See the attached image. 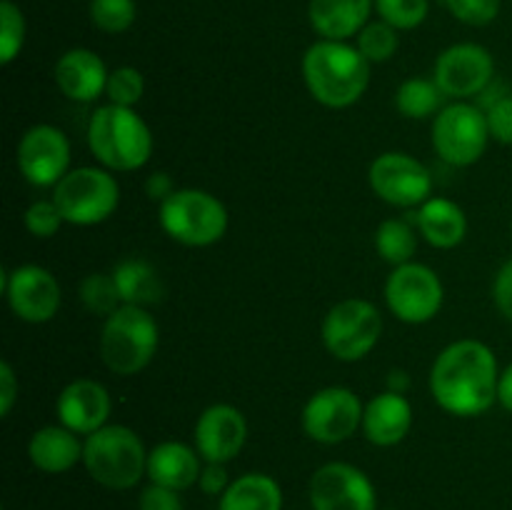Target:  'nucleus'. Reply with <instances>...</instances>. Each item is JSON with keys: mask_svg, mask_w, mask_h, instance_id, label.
Returning <instances> with one entry per match:
<instances>
[{"mask_svg": "<svg viewBox=\"0 0 512 510\" xmlns=\"http://www.w3.org/2000/svg\"><path fill=\"white\" fill-rule=\"evenodd\" d=\"M493 298L500 313L512 323V260H508V263L498 270V275H495Z\"/></svg>", "mask_w": 512, "mask_h": 510, "instance_id": "58836bf2", "label": "nucleus"}, {"mask_svg": "<svg viewBox=\"0 0 512 510\" xmlns=\"http://www.w3.org/2000/svg\"><path fill=\"white\" fill-rule=\"evenodd\" d=\"M418 228L433 248H455L465 240L468 218L458 203L448 198H428L420 205Z\"/></svg>", "mask_w": 512, "mask_h": 510, "instance_id": "b1692460", "label": "nucleus"}, {"mask_svg": "<svg viewBox=\"0 0 512 510\" xmlns=\"http://www.w3.org/2000/svg\"><path fill=\"white\" fill-rule=\"evenodd\" d=\"M143 93H145V80L138 68L123 65V68L110 70L108 85H105V95H108L110 103L133 108L135 103H140Z\"/></svg>", "mask_w": 512, "mask_h": 510, "instance_id": "72a5a7b5", "label": "nucleus"}, {"mask_svg": "<svg viewBox=\"0 0 512 510\" xmlns=\"http://www.w3.org/2000/svg\"><path fill=\"white\" fill-rule=\"evenodd\" d=\"M70 143L55 125L40 123L25 130L18 143V168L30 185L50 188L70 173Z\"/></svg>", "mask_w": 512, "mask_h": 510, "instance_id": "4468645a", "label": "nucleus"}, {"mask_svg": "<svg viewBox=\"0 0 512 510\" xmlns=\"http://www.w3.org/2000/svg\"><path fill=\"white\" fill-rule=\"evenodd\" d=\"M375 0H310V25L323 40H348L368 25Z\"/></svg>", "mask_w": 512, "mask_h": 510, "instance_id": "412c9836", "label": "nucleus"}, {"mask_svg": "<svg viewBox=\"0 0 512 510\" xmlns=\"http://www.w3.org/2000/svg\"><path fill=\"white\" fill-rule=\"evenodd\" d=\"M63 223L65 218L53 198L35 200V203L25 210V228H28L35 238H53Z\"/></svg>", "mask_w": 512, "mask_h": 510, "instance_id": "f704fd0d", "label": "nucleus"}, {"mask_svg": "<svg viewBox=\"0 0 512 510\" xmlns=\"http://www.w3.org/2000/svg\"><path fill=\"white\" fill-rule=\"evenodd\" d=\"M485 118H488L490 138H495L503 145H512V95L508 93L498 103L490 105L485 110Z\"/></svg>", "mask_w": 512, "mask_h": 510, "instance_id": "e433bc0d", "label": "nucleus"}, {"mask_svg": "<svg viewBox=\"0 0 512 510\" xmlns=\"http://www.w3.org/2000/svg\"><path fill=\"white\" fill-rule=\"evenodd\" d=\"M428 0H375L380 20L395 30H413L428 18Z\"/></svg>", "mask_w": 512, "mask_h": 510, "instance_id": "473e14b6", "label": "nucleus"}, {"mask_svg": "<svg viewBox=\"0 0 512 510\" xmlns=\"http://www.w3.org/2000/svg\"><path fill=\"white\" fill-rule=\"evenodd\" d=\"M88 145L105 168L130 173L150 160L153 135L133 108L108 103L90 115Z\"/></svg>", "mask_w": 512, "mask_h": 510, "instance_id": "7ed1b4c3", "label": "nucleus"}, {"mask_svg": "<svg viewBox=\"0 0 512 510\" xmlns=\"http://www.w3.org/2000/svg\"><path fill=\"white\" fill-rule=\"evenodd\" d=\"M313 510H375V488L368 475L350 463H328L310 480Z\"/></svg>", "mask_w": 512, "mask_h": 510, "instance_id": "dca6fc26", "label": "nucleus"}, {"mask_svg": "<svg viewBox=\"0 0 512 510\" xmlns=\"http://www.w3.org/2000/svg\"><path fill=\"white\" fill-rule=\"evenodd\" d=\"M198 450L188 448L178 440L155 445L148 453V478L155 485H165L173 490H188L200 480V458Z\"/></svg>", "mask_w": 512, "mask_h": 510, "instance_id": "4be33fe9", "label": "nucleus"}, {"mask_svg": "<svg viewBox=\"0 0 512 510\" xmlns=\"http://www.w3.org/2000/svg\"><path fill=\"white\" fill-rule=\"evenodd\" d=\"M245 440H248V423L235 405H210L195 423V450L208 463L225 465L243 450Z\"/></svg>", "mask_w": 512, "mask_h": 510, "instance_id": "f3484780", "label": "nucleus"}, {"mask_svg": "<svg viewBox=\"0 0 512 510\" xmlns=\"http://www.w3.org/2000/svg\"><path fill=\"white\" fill-rule=\"evenodd\" d=\"M498 403L512 413V363L500 373L498 380Z\"/></svg>", "mask_w": 512, "mask_h": 510, "instance_id": "37998d69", "label": "nucleus"}, {"mask_svg": "<svg viewBox=\"0 0 512 510\" xmlns=\"http://www.w3.org/2000/svg\"><path fill=\"white\" fill-rule=\"evenodd\" d=\"M375 250L380 253V258L393 263L395 268L405 263H413V255L415 250H418L415 230L410 228L405 220H385V223H380L378 230H375Z\"/></svg>", "mask_w": 512, "mask_h": 510, "instance_id": "cd10ccee", "label": "nucleus"}, {"mask_svg": "<svg viewBox=\"0 0 512 510\" xmlns=\"http://www.w3.org/2000/svg\"><path fill=\"white\" fill-rule=\"evenodd\" d=\"M490 128L485 110L473 103H453L433 120V148L445 163L473 165L488 148Z\"/></svg>", "mask_w": 512, "mask_h": 510, "instance_id": "1a4fd4ad", "label": "nucleus"}, {"mask_svg": "<svg viewBox=\"0 0 512 510\" xmlns=\"http://www.w3.org/2000/svg\"><path fill=\"white\" fill-rule=\"evenodd\" d=\"M135 0H90V18L103 33H125L135 23Z\"/></svg>", "mask_w": 512, "mask_h": 510, "instance_id": "7c9ffc66", "label": "nucleus"}, {"mask_svg": "<svg viewBox=\"0 0 512 510\" xmlns=\"http://www.w3.org/2000/svg\"><path fill=\"white\" fill-rule=\"evenodd\" d=\"M445 5L460 23L475 25V28L493 23L500 13V0H445Z\"/></svg>", "mask_w": 512, "mask_h": 510, "instance_id": "c9c22d12", "label": "nucleus"}, {"mask_svg": "<svg viewBox=\"0 0 512 510\" xmlns=\"http://www.w3.org/2000/svg\"><path fill=\"white\" fill-rule=\"evenodd\" d=\"M108 68L98 53L88 48H73L55 63V83L65 98L75 103H93L108 85Z\"/></svg>", "mask_w": 512, "mask_h": 510, "instance_id": "6ab92c4d", "label": "nucleus"}, {"mask_svg": "<svg viewBox=\"0 0 512 510\" xmlns=\"http://www.w3.org/2000/svg\"><path fill=\"white\" fill-rule=\"evenodd\" d=\"M443 298V283L435 270L423 263L398 265L385 283V303L390 313L410 325L433 320L443 308Z\"/></svg>", "mask_w": 512, "mask_h": 510, "instance_id": "9d476101", "label": "nucleus"}, {"mask_svg": "<svg viewBox=\"0 0 512 510\" xmlns=\"http://www.w3.org/2000/svg\"><path fill=\"white\" fill-rule=\"evenodd\" d=\"M323 343L343 363L363 360L383 335V315L373 303L360 298L340 300L323 320Z\"/></svg>", "mask_w": 512, "mask_h": 510, "instance_id": "6e6552de", "label": "nucleus"}, {"mask_svg": "<svg viewBox=\"0 0 512 510\" xmlns=\"http://www.w3.org/2000/svg\"><path fill=\"white\" fill-rule=\"evenodd\" d=\"M55 205L65 223L98 225L115 213L120 203L118 180L103 168L70 170L53 188Z\"/></svg>", "mask_w": 512, "mask_h": 510, "instance_id": "0eeeda50", "label": "nucleus"}, {"mask_svg": "<svg viewBox=\"0 0 512 510\" xmlns=\"http://www.w3.org/2000/svg\"><path fill=\"white\" fill-rule=\"evenodd\" d=\"M138 505L140 510H183V500H180L178 490L155 483L140 493Z\"/></svg>", "mask_w": 512, "mask_h": 510, "instance_id": "4c0bfd02", "label": "nucleus"}, {"mask_svg": "<svg viewBox=\"0 0 512 510\" xmlns=\"http://www.w3.org/2000/svg\"><path fill=\"white\" fill-rule=\"evenodd\" d=\"M160 225L178 243L205 248L218 243L228 230V210L215 195L198 188L175 190L160 205Z\"/></svg>", "mask_w": 512, "mask_h": 510, "instance_id": "423d86ee", "label": "nucleus"}, {"mask_svg": "<svg viewBox=\"0 0 512 510\" xmlns=\"http://www.w3.org/2000/svg\"><path fill=\"white\" fill-rule=\"evenodd\" d=\"M410 425H413V408L403 393L385 390L365 405L363 433L373 445L380 448L398 445L410 433Z\"/></svg>", "mask_w": 512, "mask_h": 510, "instance_id": "aec40b11", "label": "nucleus"}, {"mask_svg": "<svg viewBox=\"0 0 512 510\" xmlns=\"http://www.w3.org/2000/svg\"><path fill=\"white\" fill-rule=\"evenodd\" d=\"M363 403L350 388L330 385L318 390L303 408V430L315 443L335 445L363 425Z\"/></svg>", "mask_w": 512, "mask_h": 510, "instance_id": "9b49d317", "label": "nucleus"}, {"mask_svg": "<svg viewBox=\"0 0 512 510\" xmlns=\"http://www.w3.org/2000/svg\"><path fill=\"white\" fill-rule=\"evenodd\" d=\"M15 400H18V378H15L13 368L8 360L0 363V415H10Z\"/></svg>", "mask_w": 512, "mask_h": 510, "instance_id": "ea45409f", "label": "nucleus"}, {"mask_svg": "<svg viewBox=\"0 0 512 510\" xmlns=\"http://www.w3.org/2000/svg\"><path fill=\"white\" fill-rule=\"evenodd\" d=\"M145 193L153 203L163 205L170 195L175 193V183L168 173H153L148 180H145Z\"/></svg>", "mask_w": 512, "mask_h": 510, "instance_id": "79ce46f5", "label": "nucleus"}, {"mask_svg": "<svg viewBox=\"0 0 512 510\" xmlns=\"http://www.w3.org/2000/svg\"><path fill=\"white\" fill-rule=\"evenodd\" d=\"M445 93L435 80L425 78H410L395 93V108L410 120H423L430 118L440 110L443 105Z\"/></svg>", "mask_w": 512, "mask_h": 510, "instance_id": "bb28decb", "label": "nucleus"}, {"mask_svg": "<svg viewBox=\"0 0 512 510\" xmlns=\"http://www.w3.org/2000/svg\"><path fill=\"white\" fill-rule=\"evenodd\" d=\"M493 55L475 43H458L435 60V83L450 98H475L493 83Z\"/></svg>", "mask_w": 512, "mask_h": 510, "instance_id": "2eb2a0df", "label": "nucleus"}, {"mask_svg": "<svg viewBox=\"0 0 512 510\" xmlns=\"http://www.w3.org/2000/svg\"><path fill=\"white\" fill-rule=\"evenodd\" d=\"M160 333L153 315L140 305H120L100 333V358L115 375H135L153 360Z\"/></svg>", "mask_w": 512, "mask_h": 510, "instance_id": "39448f33", "label": "nucleus"}, {"mask_svg": "<svg viewBox=\"0 0 512 510\" xmlns=\"http://www.w3.org/2000/svg\"><path fill=\"white\" fill-rule=\"evenodd\" d=\"M55 410H58L60 425L78 435H90L108 423L110 395L98 380L80 378L65 385L63 393L58 395Z\"/></svg>", "mask_w": 512, "mask_h": 510, "instance_id": "a211bd4d", "label": "nucleus"}, {"mask_svg": "<svg viewBox=\"0 0 512 510\" xmlns=\"http://www.w3.org/2000/svg\"><path fill=\"white\" fill-rule=\"evenodd\" d=\"M358 50L365 55L368 63H385L398 50V30L385 20L368 23L358 33Z\"/></svg>", "mask_w": 512, "mask_h": 510, "instance_id": "c756f323", "label": "nucleus"}, {"mask_svg": "<svg viewBox=\"0 0 512 510\" xmlns=\"http://www.w3.org/2000/svg\"><path fill=\"white\" fill-rule=\"evenodd\" d=\"M283 490L270 475L248 473L228 485L220 495L218 510H280Z\"/></svg>", "mask_w": 512, "mask_h": 510, "instance_id": "a878e982", "label": "nucleus"}, {"mask_svg": "<svg viewBox=\"0 0 512 510\" xmlns=\"http://www.w3.org/2000/svg\"><path fill=\"white\" fill-rule=\"evenodd\" d=\"M303 78L318 103L348 108L368 90L370 63L345 40H318L303 58Z\"/></svg>", "mask_w": 512, "mask_h": 510, "instance_id": "f03ea898", "label": "nucleus"}, {"mask_svg": "<svg viewBox=\"0 0 512 510\" xmlns=\"http://www.w3.org/2000/svg\"><path fill=\"white\" fill-rule=\"evenodd\" d=\"M83 463L95 483L110 490H128L148 473V453L135 430L125 425H103L85 435Z\"/></svg>", "mask_w": 512, "mask_h": 510, "instance_id": "20e7f679", "label": "nucleus"}, {"mask_svg": "<svg viewBox=\"0 0 512 510\" xmlns=\"http://www.w3.org/2000/svg\"><path fill=\"white\" fill-rule=\"evenodd\" d=\"M25 43V18L13 0L0 3V63L10 65Z\"/></svg>", "mask_w": 512, "mask_h": 510, "instance_id": "2f4dec72", "label": "nucleus"}, {"mask_svg": "<svg viewBox=\"0 0 512 510\" xmlns=\"http://www.w3.org/2000/svg\"><path fill=\"white\" fill-rule=\"evenodd\" d=\"M200 490L208 495H223L228 490V470L223 463H208L200 473Z\"/></svg>", "mask_w": 512, "mask_h": 510, "instance_id": "a19ab883", "label": "nucleus"}, {"mask_svg": "<svg viewBox=\"0 0 512 510\" xmlns=\"http://www.w3.org/2000/svg\"><path fill=\"white\" fill-rule=\"evenodd\" d=\"M0 285L5 290L10 310L25 323H48L60 310V283L50 270L40 265H18L3 270Z\"/></svg>", "mask_w": 512, "mask_h": 510, "instance_id": "ddd939ff", "label": "nucleus"}, {"mask_svg": "<svg viewBox=\"0 0 512 510\" xmlns=\"http://www.w3.org/2000/svg\"><path fill=\"white\" fill-rule=\"evenodd\" d=\"M410 388V375L405 373V370H390L388 375V390H393V393H408Z\"/></svg>", "mask_w": 512, "mask_h": 510, "instance_id": "c03bdc74", "label": "nucleus"}, {"mask_svg": "<svg viewBox=\"0 0 512 510\" xmlns=\"http://www.w3.org/2000/svg\"><path fill=\"white\" fill-rule=\"evenodd\" d=\"M370 188L395 208H415L430 198L433 178L418 158L408 153H383L370 165Z\"/></svg>", "mask_w": 512, "mask_h": 510, "instance_id": "f8f14e48", "label": "nucleus"}, {"mask_svg": "<svg viewBox=\"0 0 512 510\" xmlns=\"http://www.w3.org/2000/svg\"><path fill=\"white\" fill-rule=\"evenodd\" d=\"M498 360L480 340H458L435 358L430 393L450 415L475 418L498 403Z\"/></svg>", "mask_w": 512, "mask_h": 510, "instance_id": "f257e3e1", "label": "nucleus"}, {"mask_svg": "<svg viewBox=\"0 0 512 510\" xmlns=\"http://www.w3.org/2000/svg\"><path fill=\"white\" fill-rule=\"evenodd\" d=\"M78 295H80V303L95 315H113L115 310L123 305L118 293V285H115L113 273L105 275V273H90L80 280L78 285Z\"/></svg>", "mask_w": 512, "mask_h": 510, "instance_id": "c85d7f7f", "label": "nucleus"}, {"mask_svg": "<svg viewBox=\"0 0 512 510\" xmlns=\"http://www.w3.org/2000/svg\"><path fill=\"white\" fill-rule=\"evenodd\" d=\"M115 285H118V293L123 305H140V308H148V305L160 303L165 298V285L160 280L158 270L143 258H128L120 260L113 268Z\"/></svg>", "mask_w": 512, "mask_h": 510, "instance_id": "393cba45", "label": "nucleus"}, {"mask_svg": "<svg viewBox=\"0 0 512 510\" xmlns=\"http://www.w3.org/2000/svg\"><path fill=\"white\" fill-rule=\"evenodd\" d=\"M85 443H80L78 433L65 425H48L33 433L28 443L30 463L43 473H65L78 460H83Z\"/></svg>", "mask_w": 512, "mask_h": 510, "instance_id": "5701e85b", "label": "nucleus"}]
</instances>
